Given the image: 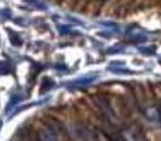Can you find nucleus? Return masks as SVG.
Masks as SVG:
<instances>
[{
	"label": "nucleus",
	"instance_id": "f257e3e1",
	"mask_svg": "<svg viewBox=\"0 0 161 141\" xmlns=\"http://www.w3.org/2000/svg\"><path fill=\"white\" fill-rule=\"evenodd\" d=\"M40 141H58V138L53 131V128H44L40 133Z\"/></svg>",
	"mask_w": 161,
	"mask_h": 141
}]
</instances>
